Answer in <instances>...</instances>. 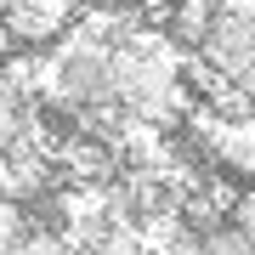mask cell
I'll return each instance as SVG.
<instances>
[{
    "mask_svg": "<svg viewBox=\"0 0 255 255\" xmlns=\"http://www.w3.org/2000/svg\"><path fill=\"white\" fill-rule=\"evenodd\" d=\"M114 108L142 125H170L182 114V57L170 34L142 28L125 51H114Z\"/></svg>",
    "mask_w": 255,
    "mask_h": 255,
    "instance_id": "6da1fadb",
    "label": "cell"
},
{
    "mask_svg": "<svg viewBox=\"0 0 255 255\" xmlns=\"http://www.w3.org/2000/svg\"><path fill=\"white\" fill-rule=\"evenodd\" d=\"M68 28H74V6L68 0H11L6 6V34L23 40V46L63 40Z\"/></svg>",
    "mask_w": 255,
    "mask_h": 255,
    "instance_id": "7a4b0ae2",
    "label": "cell"
},
{
    "mask_svg": "<svg viewBox=\"0 0 255 255\" xmlns=\"http://www.w3.org/2000/svg\"><path fill=\"white\" fill-rule=\"evenodd\" d=\"M28 233H34V227H28V210L11 199V193H0V255H6V250H17Z\"/></svg>",
    "mask_w": 255,
    "mask_h": 255,
    "instance_id": "3957f363",
    "label": "cell"
},
{
    "mask_svg": "<svg viewBox=\"0 0 255 255\" xmlns=\"http://www.w3.org/2000/svg\"><path fill=\"white\" fill-rule=\"evenodd\" d=\"M6 255H80V250H74V238H68V233L34 227V233H28V238H23L17 250H6Z\"/></svg>",
    "mask_w": 255,
    "mask_h": 255,
    "instance_id": "277c9868",
    "label": "cell"
}]
</instances>
